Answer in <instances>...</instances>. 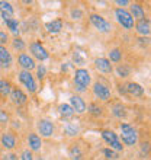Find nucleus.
<instances>
[{"label": "nucleus", "instance_id": "nucleus-1", "mask_svg": "<svg viewBox=\"0 0 151 160\" xmlns=\"http://www.w3.org/2000/svg\"><path fill=\"white\" fill-rule=\"evenodd\" d=\"M119 130H121V140H119L121 143H124L125 146H129V147H134L135 144L138 143V131L131 124L121 122Z\"/></svg>", "mask_w": 151, "mask_h": 160}, {"label": "nucleus", "instance_id": "nucleus-2", "mask_svg": "<svg viewBox=\"0 0 151 160\" xmlns=\"http://www.w3.org/2000/svg\"><path fill=\"white\" fill-rule=\"evenodd\" d=\"M73 82H74V89L77 92H87V88L90 86V82H92V76L86 68H77L74 72Z\"/></svg>", "mask_w": 151, "mask_h": 160}, {"label": "nucleus", "instance_id": "nucleus-3", "mask_svg": "<svg viewBox=\"0 0 151 160\" xmlns=\"http://www.w3.org/2000/svg\"><path fill=\"white\" fill-rule=\"evenodd\" d=\"M115 18H116L118 23L126 31H131L134 29V25H135V21L134 18L129 15V12L126 9H122V8H116L115 9Z\"/></svg>", "mask_w": 151, "mask_h": 160}, {"label": "nucleus", "instance_id": "nucleus-4", "mask_svg": "<svg viewBox=\"0 0 151 160\" xmlns=\"http://www.w3.org/2000/svg\"><path fill=\"white\" fill-rule=\"evenodd\" d=\"M102 138L105 140L106 143L109 144L112 150H115V152H122L124 150V146H122V143L119 141V137H118V134L115 132V131L112 130H102Z\"/></svg>", "mask_w": 151, "mask_h": 160}, {"label": "nucleus", "instance_id": "nucleus-5", "mask_svg": "<svg viewBox=\"0 0 151 160\" xmlns=\"http://www.w3.org/2000/svg\"><path fill=\"white\" fill-rule=\"evenodd\" d=\"M89 21H90V23H92L99 32H102V34H108V32L112 31L110 22H108L105 18L100 16V15H97V13H92V15L89 16Z\"/></svg>", "mask_w": 151, "mask_h": 160}, {"label": "nucleus", "instance_id": "nucleus-6", "mask_svg": "<svg viewBox=\"0 0 151 160\" xmlns=\"http://www.w3.org/2000/svg\"><path fill=\"white\" fill-rule=\"evenodd\" d=\"M17 79H19V82H21L23 86L26 88V90L29 93H35L37 92V82H35V77L34 74L31 72H26V70H21V72L17 73Z\"/></svg>", "mask_w": 151, "mask_h": 160}, {"label": "nucleus", "instance_id": "nucleus-7", "mask_svg": "<svg viewBox=\"0 0 151 160\" xmlns=\"http://www.w3.org/2000/svg\"><path fill=\"white\" fill-rule=\"evenodd\" d=\"M29 51H31V57L34 60H39V61H45L50 57V52L46 51V48L42 45L39 41H34L29 44Z\"/></svg>", "mask_w": 151, "mask_h": 160}, {"label": "nucleus", "instance_id": "nucleus-8", "mask_svg": "<svg viewBox=\"0 0 151 160\" xmlns=\"http://www.w3.org/2000/svg\"><path fill=\"white\" fill-rule=\"evenodd\" d=\"M93 93L102 102H108L110 99V96H112V92H110L109 86H106L102 82H96V83L93 84Z\"/></svg>", "mask_w": 151, "mask_h": 160}, {"label": "nucleus", "instance_id": "nucleus-9", "mask_svg": "<svg viewBox=\"0 0 151 160\" xmlns=\"http://www.w3.org/2000/svg\"><path fill=\"white\" fill-rule=\"evenodd\" d=\"M9 98H10V101H12L13 105H16V106H23L26 102H28L26 93L19 88H12V92H10Z\"/></svg>", "mask_w": 151, "mask_h": 160}, {"label": "nucleus", "instance_id": "nucleus-10", "mask_svg": "<svg viewBox=\"0 0 151 160\" xmlns=\"http://www.w3.org/2000/svg\"><path fill=\"white\" fill-rule=\"evenodd\" d=\"M17 63L22 67V70H26V72H31V70L37 68L35 60L29 54H26V52H21V54L17 55Z\"/></svg>", "mask_w": 151, "mask_h": 160}, {"label": "nucleus", "instance_id": "nucleus-11", "mask_svg": "<svg viewBox=\"0 0 151 160\" xmlns=\"http://www.w3.org/2000/svg\"><path fill=\"white\" fill-rule=\"evenodd\" d=\"M0 143H2V146L6 150H13V148L16 147L17 138L12 131H6V132H3V134L0 135Z\"/></svg>", "mask_w": 151, "mask_h": 160}, {"label": "nucleus", "instance_id": "nucleus-12", "mask_svg": "<svg viewBox=\"0 0 151 160\" xmlns=\"http://www.w3.org/2000/svg\"><path fill=\"white\" fill-rule=\"evenodd\" d=\"M68 105L73 108L74 114H84V112H86V108H87L84 99L81 96H79V95L70 96V103H68Z\"/></svg>", "mask_w": 151, "mask_h": 160}, {"label": "nucleus", "instance_id": "nucleus-13", "mask_svg": "<svg viewBox=\"0 0 151 160\" xmlns=\"http://www.w3.org/2000/svg\"><path fill=\"white\" fill-rule=\"evenodd\" d=\"M38 131L42 137H51V135H54L55 127L50 119H39L38 121Z\"/></svg>", "mask_w": 151, "mask_h": 160}, {"label": "nucleus", "instance_id": "nucleus-14", "mask_svg": "<svg viewBox=\"0 0 151 160\" xmlns=\"http://www.w3.org/2000/svg\"><path fill=\"white\" fill-rule=\"evenodd\" d=\"M134 26H135L137 34L141 35V37H144V38H148V35H150V32H151L150 19L144 18V19H141V21H137V23H135Z\"/></svg>", "mask_w": 151, "mask_h": 160}, {"label": "nucleus", "instance_id": "nucleus-15", "mask_svg": "<svg viewBox=\"0 0 151 160\" xmlns=\"http://www.w3.org/2000/svg\"><path fill=\"white\" fill-rule=\"evenodd\" d=\"M125 92L126 95H129V96H134V98H143L144 96V88L141 86L139 83H135V82H129V83H126L125 86Z\"/></svg>", "mask_w": 151, "mask_h": 160}, {"label": "nucleus", "instance_id": "nucleus-16", "mask_svg": "<svg viewBox=\"0 0 151 160\" xmlns=\"http://www.w3.org/2000/svg\"><path fill=\"white\" fill-rule=\"evenodd\" d=\"M95 67H96L97 72L103 73V74H110L113 72V66L110 64V61L105 57H100V58L95 60Z\"/></svg>", "mask_w": 151, "mask_h": 160}, {"label": "nucleus", "instance_id": "nucleus-17", "mask_svg": "<svg viewBox=\"0 0 151 160\" xmlns=\"http://www.w3.org/2000/svg\"><path fill=\"white\" fill-rule=\"evenodd\" d=\"M12 64H13L12 54L9 52V50L6 47H0V68L7 70V68L12 67Z\"/></svg>", "mask_w": 151, "mask_h": 160}, {"label": "nucleus", "instance_id": "nucleus-18", "mask_svg": "<svg viewBox=\"0 0 151 160\" xmlns=\"http://www.w3.org/2000/svg\"><path fill=\"white\" fill-rule=\"evenodd\" d=\"M28 146H29V150L32 153L34 152H39L42 148V140L41 137L37 134V132H31L28 134Z\"/></svg>", "mask_w": 151, "mask_h": 160}, {"label": "nucleus", "instance_id": "nucleus-19", "mask_svg": "<svg viewBox=\"0 0 151 160\" xmlns=\"http://www.w3.org/2000/svg\"><path fill=\"white\" fill-rule=\"evenodd\" d=\"M129 15L134 18V21H141L145 18V10L139 3H131L129 4Z\"/></svg>", "mask_w": 151, "mask_h": 160}, {"label": "nucleus", "instance_id": "nucleus-20", "mask_svg": "<svg viewBox=\"0 0 151 160\" xmlns=\"http://www.w3.org/2000/svg\"><path fill=\"white\" fill-rule=\"evenodd\" d=\"M45 29L48 31L50 34H58L60 31L63 29V21H61V19H54V21L46 22Z\"/></svg>", "mask_w": 151, "mask_h": 160}, {"label": "nucleus", "instance_id": "nucleus-21", "mask_svg": "<svg viewBox=\"0 0 151 160\" xmlns=\"http://www.w3.org/2000/svg\"><path fill=\"white\" fill-rule=\"evenodd\" d=\"M112 114H113V117H116V118H125L126 117V108H125V105H122L121 102H118V103H115V105L112 106Z\"/></svg>", "mask_w": 151, "mask_h": 160}, {"label": "nucleus", "instance_id": "nucleus-22", "mask_svg": "<svg viewBox=\"0 0 151 160\" xmlns=\"http://www.w3.org/2000/svg\"><path fill=\"white\" fill-rule=\"evenodd\" d=\"M58 111H60V115L66 119H70L74 117V111H73V108L68 103H61L58 106Z\"/></svg>", "mask_w": 151, "mask_h": 160}, {"label": "nucleus", "instance_id": "nucleus-23", "mask_svg": "<svg viewBox=\"0 0 151 160\" xmlns=\"http://www.w3.org/2000/svg\"><path fill=\"white\" fill-rule=\"evenodd\" d=\"M0 13H3V15H7V16L13 18V15H15V9H13L12 3L4 2V0H0Z\"/></svg>", "mask_w": 151, "mask_h": 160}, {"label": "nucleus", "instance_id": "nucleus-24", "mask_svg": "<svg viewBox=\"0 0 151 160\" xmlns=\"http://www.w3.org/2000/svg\"><path fill=\"white\" fill-rule=\"evenodd\" d=\"M12 83L9 82V80L6 79H0V95L2 96H9L10 95V92H12Z\"/></svg>", "mask_w": 151, "mask_h": 160}, {"label": "nucleus", "instance_id": "nucleus-25", "mask_svg": "<svg viewBox=\"0 0 151 160\" xmlns=\"http://www.w3.org/2000/svg\"><path fill=\"white\" fill-rule=\"evenodd\" d=\"M68 156L71 160H83V152H81V148L79 146H71L70 150H68Z\"/></svg>", "mask_w": 151, "mask_h": 160}, {"label": "nucleus", "instance_id": "nucleus-26", "mask_svg": "<svg viewBox=\"0 0 151 160\" xmlns=\"http://www.w3.org/2000/svg\"><path fill=\"white\" fill-rule=\"evenodd\" d=\"M108 60H109L110 63H119L122 60V50L119 48H112L109 51V54H108Z\"/></svg>", "mask_w": 151, "mask_h": 160}, {"label": "nucleus", "instance_id": "nucleus-27", "mask_svg": "<svg viewBox=\"0 0 151 160\" xmlns=\"http://www.w3.org/2000/svg\"><path fill=\"white\" fill-rule=\"evenodd\" d=\"M73 60H74L76 64H79V66H83V64L86 63V60H87V55L84 54L83 51L76 50L74 52H73Z\"/></svg>", "mask_w": 151, "mask_h": 160}, {"label": "nucleus", "instance_id": "nucleus-28", "mask_svg": "<svg viewBox=\"0 0 151 160\" xmlns=\"http://www.w3.org/2000/svg\"><path fill=\"white\" fill-rule=\"evenodd\" d=\"M4 23H6V26L10 29V32H13V34H19V22H17L15 18H9V19H6Z\"/></svg>", "mask_w": 151, "mask_h": 160}, {"label": "nucleus", "instance_id": "nucleus-29", "mask_svg": "<svg viewBox=\"0 0 151 160\" xmlns=\"http://www.w3.org/2000/svg\"><path fill=\"white\" fill-rule=\"evenodd\" d=\"M116 73H118V76L122 77V79H125V77L129 76V73H131V67L128 66V64H119L116 67Z\"/></svg>", "mask_w": 151, "mask_h": 160}, {"label": "nucleus", "instance_id": "nucleus-30", "mask_svg": "<svg viewBox=\"0 0 151 160\" xmlns=\"http://www.w3.org/2000/svg\"><path fill=\"white\" fill-rule=\"evenodd\" d=\"M12 47H13V50L22 52V51H25V48H26V42L23 41L21 37H16V38L12 41Z\"/></svg>", "mask_w": 151, "mask_h": 160}, {"label": "nucleus", "instance_id": "nucleus-31", "mask_svg": "<svg viewBox=\"0 0 151 160\" xmlns=\"http://www.w3.org/2000/svg\"><path fill=\"white\" fill-rule=\"evenodd\" d=\"M86 111H89V114L93 115V117H100L103 114V109H102L100 106H97L96 103H90V105L86 108Z\"/></svg>", "mask_w": 151, "mask_h": 160}, {"label": "nucleus", "instance_id": "nucleus-32", "mask_svg": "<svg viewBox=\"0 0 151 160\" xmlns=\"http://www.w3.org/2000/svg\"><path fill=\"white\" fill-rule=\"evenodd\" d=\"M79 130V125L74 124V122H67V125H66V134L67 135H77Z\"/></svg>", "mask_w": 151, "mask_h": 160}, {"label": "nucleus", "instance_id": "nucleus-33", "mask_svg": "<svg viewBox=\"0 0 151 160\" xmlns=\"http://www.w3.org/2000/svg\"><path fill=\"white\" fill-rule=\"evenodd\" d=\"M102 153H103V156L106 159H109V160H118V157H119V153L112 150V148H103Z\"/></svg>", "mask_w": 151, "mask_h": 160}, {"label": "nucleus", "instance_id": "nucleus-34", "mask_svg": "<svg viewBox=\"0 0 151 160\" xmlns=\"http://www.w3.org/2000/svg\"><path fill=\"white\" fill-rule=\"evenodd\" d=\"M70 16H71L73 21H80L81 18H83V10L79 8H74L71 9V12H70Z\"/></svg>", "mask_w": 151, "mask_h": 160}, {"label": "nucleus", "instance_id": "nucleus-35", "mask_svg": "<svg viewBox=\"0 0 151 160\" xmlns=\"http://www.w3.org/2000/svg\"><path fill=\"white\" fill-rule=\"evenodd\" d=\"M45 74H46V68L44 64H41V66H38L37 67V77L39 82H42V80L45 79Z\"/></svg>", "mask_w": 151, "mask_h": 160}, {"label": "nucleus", "instance_id": "nucleus-36", "mask_svg": "<svg viewBox=\"0 0 151 160\" xmlns=\"http://www.w3.org/2000/svg\"><path fill=\"white\" fill-rule=\"evenodd\" d=\"M21 160H34V153L31 152L29 148H25L21 153Z\"/></svg>", "mask_w": 151, "mask_h": 160}, {"label": "nucleus", "instance_id": "nucleus-37", "mask_svg": "<svg viewBox=\"0 0 151 160\" xmlns=\"http://www.w3.org/2000/svg\"><path fill=\"white\" fill-rule=\"evenodd\" d=\"M9 42V35L3 31H0V47H4Z\"/></svg>", "mask_w": 151, "mask_h": 160}, {"label": "nucleus", "instance_id": "nucleus-38", "mask_svg": "<svg viewBox=\"0 0 151 160\" xmlns=\"http://www.w3.org/2000/svg\"><path fill=\"white\" fill-rule=\"evenodd\" d=\"M9 122V114L6 111L0 109V124H7Z\"/></svg>", "mask_w": 151, "mask_h": 160}, {"label": "nucleus", "instance_id": "nucleus-39", "mask_svg": "<svg viewBox=\"0 0 151 160\" xmlns=\"http://www.w3.org/2000/svg\"><path fill=\"white\" fill-rule=\"evenodd\" d=\"M2 160H19V159H17V154H15V153H9V154H4Z\"/></svg>", "mask_w": 151, "mask_h": 160}, {"label": "nucleus", "instance_id": "nucleus-40", "mask_svg": "<svg viewBox=\"0 0 151 160\" xmlns=\"http://www.w3.org/2000/svg\"><path fill=\"white\" fill-rule=\"evenodd\" d=\"M115 3H116L118 6H122V9H124V6L131 4V2H129V0H115Z\"/></svg>", "mask_w": 151, "mask_h": 160}, {"label": "nucleus", "instance_id": "nucleus-41", "mask_svg": "<svg viewBox=\"0 0 151 160\" xmlns=\"http://www.w3.org/2000/svg\"><path fill=\"white\" fill-rule=\"evenodd\" d=\"M148 146H150V143H143V153H147L148 154Z\"/></svg>", "mask_w": 151, "mask_h": 160}, {"label": "nucleus", "instance_id": "nucleus-42", "mask_svg": "<svg viewBox=\"0 0 151 160\" xmlns=\"http://www.w3.org/2000/svg\"><path fill=\"white\" fill-rule=\"evenodd\" d=\"M39 160H41V159H39Z\"/></svg>", "mask_w": 151, "mask_h": 160}]
</instances>
